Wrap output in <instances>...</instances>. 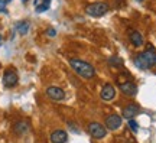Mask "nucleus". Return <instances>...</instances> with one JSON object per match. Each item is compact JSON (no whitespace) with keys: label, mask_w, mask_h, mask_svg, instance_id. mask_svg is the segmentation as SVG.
<instances>
[{"label":"nucleus","mask_w":156,"mask_h":143,"mask_svg":"<svg viewBox=\"0 0 156 143\" xmlns=\"http://www.w3.org/2000/svg\"><path fill=\"white\" fill-rule=\"evenodd\" d=\"M156 62V51L155 48L149 45L147 49L140 52L139 55L134 56V65L137 66L139 70H149L155 65Z\"/></svg>","instance_id":"1"},{"label":"nucleus","mask_w":156,"mask_h":143,"mask_svg":"<svg viewBox=\"0 0 156 143\" xmlns=\"http://www.w3.org/2000/svg\"><path fill=\"white\" fill-rule=\"evenodd\" d=\"M69 66L77 72L80 77L84 78V80H91V78H94V75H95L94 66L91 65V64H88L87 61L73 58V59H69Z\"/></svg>","instance_id":"2"},{"label":"nucleus","mask_w":156,"mask_h":143,"mask_svg":"<svg viewBox=\"0 0 156 143\" xmlns=\"http://www.w3.org/2000/svg\"><path fill=\"white\" fill-rule=\"evenodd\" d=\"M107 12H108V5L103 3V2H95V3H91V5H88L85 7V13L93 17L104 16Z\"/></svg>","instance_id":"3"},{"label":"nucleus","mask_w":156,"mask_h":143,"mask_svg":"<svg viewBox=\"0 0 156 143\" xmlns=\"http://www.w3.org/2000/svg\"><path fill=\"white\" fill-rule=\"evenodd\" d=\"M87 130H88V133L91 134V138L97 139V140L104 139L107 134L106 126H103L101 123H97V121H91L88 124V127H87Z\"/></svg>","instance_id":"4"},{"label":"nucleus","mask_w":156,"mask_h":143,"mask_svg":"<svg viewBox=\"0 0 156 143\" xmlns=\"http://www.w3.org/2000/svg\"><path fill=\"white\" fill-rule=\"evenodd\" d=\"M2 81H3V85H5L6 88H13L17 84V81H19L16 70H13V68L6 70V71L3 72V80H2Z\"/></svg>","instance_id":"5"},{"label":"nucleus","mask_w":156,"mask_h":143,"mask_svg":"<svg viewBox=\"0 0 156 143\" xmlns=\"http://www.w3.org/2000/svg\"><path fill=\"white\" fill-rule=\"evenodd\" d=\"M46 95L54 101H64L65 100V91L56 85H49L46 88Z\"/></svg>","instance_id":"6"},{"label":"nucleus","mask_w":156,"mask_h":143,"mask_svg":"<svg viewBox=\"0 0 156 143\" xmlns=\"http://www.w3.org/2000/svg\"><path fill=\"white\" fill-rule=\"evenodd\" d=\"M106 124V129L107 130H112V132H114V130H117L119 127L122 126V117L119 114H110V116H107L106 117V121H104Z\"/></svg>","instance_id":"7"},{"label":"nucleus","mask_w":156,"mask_h":143,"mask_svg":"<svg viewBox=\"0 0 156 143\" xmlns=\"http://www.w3.org/2000/svg\"><path fill=\"white\" fill-rule=\"evenodd\" d=\"M51 143H65L68 140V133L62 129H56L54 132L51 133L49 136Z\"/></svg>","instance_id":"8"},{"label":"nucleus","mask_w":156,"mask_h":143,"mask_svg":"<svg viewBox=\"0 0 156 143\" xmlns=\"http://www.w3.org/2000/svg\"><path fill=\"white\" fill-rule=\"evenodd\" d=\"M120 91L127 97H134L137 94V85L132 83V81H126V83H123L120 85Z\"/></svg>","instance_id":"9"},{"label":"nucleus","mask_w":156,"mask_h":143,"mask_svg":"<svg viewBox=\"0 0 156 143\" xmlns=\"http://www.w3.org/2000/svg\"><path fill=\"white\" fill-rule=\"evenodd\" d=\"M101 98L104 100V101H112L114 97H116V88L113 87L112 84H106L103 90H101Z\"/></svg>","instance_id":"10"},{"label":"nucleus","mask_w":156,"mask_h":143,"mask_svg":"<svg viewBox=\"0 0 156 143\" xmlns=\"http://www.w3.org/2000/svg\"><path fill=\"white\" fill-rule=\"evenodd\" d=\"M139 111L140 109L137 104H127L123 109V117L127 119V120H132V119H134L136 114H139Z\"/></svg>","instance_id":"11"},{"label":"nucleus","mask_w":156,"mask_h":143,"mask_svg":"<svg viewBox=\"0 0 156 143\" xmlns=\"http://www.w3.org/2000/svg\"><path fill=\"white\" fill-rule=\"evenodd\" d=\"M29 123L26 120H20V121H16L15 123V126H13V132L16 133L17 136H23V134H26L29 132Z\"/></svg>","instance_id":"12"},{"label":"nucleus","mask_w":156,"mask_h":143,"mask_svg":"<svg viewBox=\"0 0 156 143\" xmlns=\"http://www.w3.org/2000/svg\"><path fill=\"white\" fill-rule=\"evenodd\" d=\"M129 39H130L132 45L136 46V48H139V46L143 45V36L140 35V32L134 30V29H130V30H129Z\"/></svg>","instance_id":"13"},{"label":"nucleus","mask_w":156,"mask_h":143,"mask_svg":"<svg viewBox=\"0 0 156 143\" xmlns=\"http://www.w3.org/2000/svg\"><path fill=\"white\" fill-rule=\"evenodd\" d=\"M52 0H35V12L36 13H44L51 7Z\"/></svg>","instance_id":"14"},{"label":"nucleus","mask_w":156,"mask_h":143,"mask_svg":"<svg viewBox=\"0 0 156 143\" xmlns=\"http://www.w3.org/2000/svg\"><path fill=\"white\" fill-rule=\"evenodd\" d=\"M15 29L17 30L19 35H26L29 32V29H30V23L28 20H20V22H17L15 25Z\"/></svg>","instance_id":"15"},{"label":"nucleus","mask_w":156,"mask_h":143,"mask_svg":"<svg viewBox=\"0 0 156 143\" xmlns=\"http://www.w3.org/2000/svg\"><path fill=\"white\" fill-rule=\"evenodd\" d=\"M108 64L113 66H122L123 65V59H120V58H117V56H113V58H110L108 59Z\"/></svg>","instance_id":"16"},{"label":"nucleus","mask_w":156,"mask_h":143,"mask_svg":"<svg viewBox=\"0 0 156 143\" xmlns=\"http://www.w3.org/2000/svg\"><path fill=\"white\" fill-rule=\"evenodd\" d=\"M129 127H130V129H132V130H133L134 133H136L137 130H139V124H137V121L134 120V119H132V120H129Z\"/></svg>","instance_id":"17"},{"label":"nucleus","mask_w":156,"mask_h":143,"mask_svg":"<svg viewBox=\"0 0 156 143\" xmlns=\"http://www.w3.org/2000/svg\"><path fill=\"white\" fill-rule=\"evenodd\" d=\"M46 35H48V36H51V38H54V36H56V30L54 28H49L48 30H46Z\"/></svg>","instance_id":"18"},{"label":"nucleus","mask_w":156,"mask_h":143,"mask_svg":"<svg viewBox=\"0 0 156 143\" xmlns=\"http://www.w3.org/2000/svg\"><path fill=\"white\" fill-rule=\"evenodd\" d=\"M9 0H0V12H6L5 10V6H6V3H7Z\"/></svg>","instance_id":"19"},{"label":"nucleus","mask_w":156,"mask_h":143,"mask_svg":"<svg viewBox=\"0 0 156 143\" xmlns=\"http://www.w3.org/2000/svg\"><path fill=\"white\" fill-rule=\"evenodd\" d=\"M2 45H3V36L0 35V46H2Z\"/></svg>","instance_id":"20"},{"label":"nucleus","mask_w":156,"mask_h":143,"mask_svg":"<svg viewBox=\"0 0 156 143\" xmlns=\"http://www.w3.org/2000/svg\"><path fill=\"white\" fill-rule=\"evenodd\" d=\"M29 0H22V3H28Z\"/></svg>","instance_id":"21"},{"label":"nucleus","mask_w":156,"mask_h":143,"mask_svg":"<svg viewBox=\"0 0 156 143\" xmlns=\"http://www.w3.org/2000/svg\"><path fill=\"white\" fill-rule=\"evenodd\" d=\"M136 2H143V0H136Z\"/></svg>","instance_id":"22"},{"label":"nucleus","mask_w":156,"mask_h":143,"mask_svg":"<svg viewBox=\"0 0 156 143\" xmlns=\"http://www.w3.org/2000/svg\"><path fill=\"white\" fill-rule=\"evenodd\" d=\"M155 65H156V62H155Z\"/></svg>","instance_id":"23"}]
</instances>
